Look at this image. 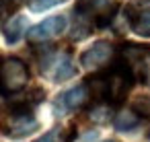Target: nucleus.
<instances>
[{
    "label": "nucleus",
    "instance_id": "15",
    "mask_svg": "<svg viewBox=\"0 0 150 142\" xmlns=\"http://www.w3.org/2000/svg\"><path fill=\"white\" fill-rule=\"evenodd\" d=\"M60 2H64V0H29V9L33 13H43V11H47Z\"/></svg>",
    "mask_w": 150,
    "mask_h": 142
},
{
    "label": "nucleus",
    "instance_id": "2",
    "mask_svg": "<svg viewBox=\"0 0 150 142\" xmlns=\"http://www.w3.org/2000/svg\"><path fill=\"white\" fill-rule=\"evenodd\" d=\"M119 11L117 0H76L74 2V27L70 37L74 41L84 39L95 29L109 27Z\"/></svg>",
    "mask_w": 150,
    "mask_h": 142
},
{
    "label": "nucleus",
    "instance_id": "11",
    "mask_svg": "<svg viewBox=\"0 0 150 142\" xmlns=\"http://www.w3.org/2000/svg\"><path fill=\"white\" fill-rule=\"evenodd\" d=\"M25 33H29V21H27L25 15H15V17H11V19L6 21L4 29H2V35H4V39H6V43H11V45L17 43V41H21V37H23Z\"/></svg>",
    "mask_w": 150,
    "mask_h": 142
},
{
    "label": "nucleus",
    "instance_id": "14",
    "mask_svg": "<svg viewBox=\"0 0 150 142\" xmlns=\"http://www.w3.org/2000/svg\"><path fill=\"white\" fill-rule=\"evenodd\" d=\"M33 142H70V136H68V132L64 128L58 126V128H52L50 132H45L43 136H39Z\"/></svg>",
    "mask_w": 150,
    "mask_h": 142
},
{
    "label": "nucleus",
    "instance_id": "12",
    "mask_svg": "<svg viewBox=\"0 0 150 142\" xmlns=\"http://www.w3.org/2000/svg\"><path fill=\"white\" fill-rule=\"evenodd\" d=\"M140 121H142V117L134 109H123L113 117V128L119 132H132L140 126Z\"/></svg>",
    "mask_w": 150,
    "mask_h": 142
},
{
    "label": "nucleus",
    "instance_id": "18",
    "mask_svg": "<svg viewBox=\"0 0 150 142\" xmlns=\"http://www.w3.org/2000/svg\"><path fill=\"white\" fill-rule=\"evenodd\" d=\"M97 136H99V132H97V130H93V132H86L78 142H95V140H97Z\"/></svg>",
    "mask_w": 150,
    "mask_h": 142
},
{
    "label": "nucleus",
    "instance_id": "4",
    "mask_svg": "<svg viewBox=\"0 0 150 142\" xmlns=\"http://www.w3.org/2000/svg\"><path fill=\"white\" fill-rule=\"evenodd\" d=\"M39 70L43 76H47L52 82H64L76 74V66L72 60L70 50H56V48H43L39 54Z\"/></svg>",
    "mask_w": 150,
    "mask_h": 142
},
{
    "label": "nucleus",
    "instance_id": "3",
    "mask_svg": "<svg viewBox=\"0 0 150 142\" xmlns=\"http://www.w3.org/2000/svg\"><path fill=\"white\" fill-rule=\"evenodd\" d=\"M39 128V121L33 113V105L23 99V101H13L11 105L4 107V119H2V132L8 138H25L33 134Z\"/></svg>",
    "mask_w": 150,
    "mask_h": 142
},
{
    "label": "nucleus",
    "instance_id": "6",
    "mask_svg": "<svg viewBox=\"0 0 150 142\" xmlns=\"http://www.w3.org/2000/svg\"><path fill=\"white\" fill-rule=\"evenodd\" d=\"M91 91L86 87V82H80V84H74L70 87L68 91L60 93L58 99L54 101V113L56 115H66L70 111H76V109H82L91 103Z\"/></svg>",
    "mask_w": 150,
    "mask_h": 142
},
{
    "label": "nucleus",
    "instance_id": "9",
    "mask_svg": "<svg viewBox=\"0 0 150 142\" xmlns=\"http://www.w3.org/2000/svg\"><path fill=\"white\" fill-rule=\"evenodd\" d=\"M115 50L109 41H97L93 43L88 50H84L80 54V66L84 70H95V68H103L105 64L111 62Z\"/></svg>",
    "mask_w": 150,
    "mask_h": 142
},
{
    "label": "nucleus",
    "instance_id": "13",
    "mask_svg": "<svg viewBox=\"0 0 150 142\" xmlns=\"http://www.w3.org/2000/svg\"><path fill=\"white\" fill-rule=\"evenodd\" d=\"M91 119L97 121V124H103L111 117V105L109 103H103V101H97L93 107H91Z\"/></svg>",
    "mask_w": 150,
    "mask_h": 142
},
{
    "label": "nucleus",
    "instance_id": "16",
    "mask_svg": "<svg viewBox=\"0 0 150 142\" xmlns=\"http://www.w3.org/2000/svg\"><path fill=\"white\" fill-rule=\"evenodd\" d=\"M132 109H134L140 117H148V115H150V97H140V99H136L134 105H132Z\"/></svg>",
    "mask_w": 150,
    "mask_h": 142
},
{
    "label": "nucleus",
    "instance_id": "17",
    "mask_svg": "<svg viewBox=\"0 0 150 142\" xmlns=\"http://www.w3.org/2000/svg\"><path fill=\"white\" fill-rule=\"evenodd\" d=\"M19 6V0H0V21Z\"/></svg>",
    "mask_w": 150,
    "mask_h": 142
},
{
    "label": "nucleus",
    "instance_id": "8",
    "mask_svg": "<svg viewBox=\"0 0 150 142\" xmlns=\"http://www.w3.org/2000/svg\"><path fill=\"white\" fill-rule=\"evenodd\" d=\"M64 29H66V19L62 15H56V17H47L41 23H37L35 27H31L27 37L33 43H41V41H50V39L62 35Z\"/></svg>",
    "mask_w": 150,
    "mask_h": 142
},
{
    "label": "nucleus",
    "instance_id": "19",
    "mask_svg": "<svg viewBox=\"0 0 150 142\" xmlns=\"http://www.w3.org/2000/svg\"><path fill=\"white\" fill-rule=\"evenodd\" d=\"M146 78H148V84H150V72H148V76H146Z\"/></svg>",
    "mask_w": 150,
    "mask_h": 142
},
{
    "label": "nucleus",
    "instance_id": "10",
    "mask_svg": "<svg viewBox=\"0 0 150 142\" xmlns=\"http://www.w3.org/2000/svg\"><path fill=\"white\" fill-rule=\"evenodd\" d=\"M127 25L129 29L140 37H150V6L134 9L127 6Z\"/></svg>",
    "mask_w": 150,
    "mask_h": 142
},
{
    "label": "nucleus",
    "instance_id": "20",
    "mask_svg": "<svg viewBox=\"0 0 150 142\" xmlns=\"http://www.w3.org/2000/svg\"><path fill=\"white\" fill-rule=\"evenodd\" d=\"M105 142H117V140H105Z\"/></svg>",
    "mask_w": 150,
    "mask_h": 142
},
{
    "label": "nucleus",
    "instance_id": "5",
    "mask_svg": "<svg viewBox=\"0 0 150 142\" xmlns=\"http://www.w3.org/2000/svg\"><path fill=\"white\" fill-rule=\"evenodd\" d=\"M29 82V68L21 58L4 56L0 58V95L11 97L21 93Z\"/></svg>",
    "mask_w": 150,
    "mask_h": 142
},
{
    "label": "nucleus",
    "instance_id": "7",
    "mask_svg": "<svg viewBox=\"0 0 150 142\" xmlns=\"http://www.w3.org/2000/svg\"><path fill=\"white\" fill-rule=\"evenodd\" d=\"M119 60L138 76H144L146 68L150 66V45L140 43H123L119 50Z\"/></svg>",
    "mask_w": 150,
    "mask_h": 142
},
{
    "label": "nucleus",
    "instance_id": "1",
    "mask_svg": "<svg viewBox=\"0 0 150 142\" xmlns=\"http://www.w3.org/2000/svg\"><path fill=\"white\" fill-rule=\"evenodd\" d=\"M84 82L95 101H103V103H109L111 107H117L127 99V95L136 82V74L121 60H117L113 66L88 76Z\"/></svg>",
    "mask_w": 150,
    "mask_h": 142
}]
</instances>
